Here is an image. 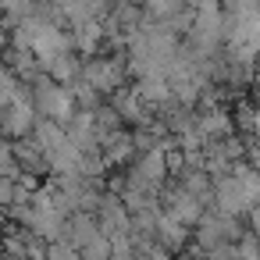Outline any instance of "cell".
Here are the masks:
<instances>
[{"label": "cell", "mask_w": 260, "mask_h": 260, "mask_svg": "<svg viewBox=\"0 0 260 260\" xmlns=\"http://www.w3.org/2000/svg\"><path fill=\"white\" fill-rule=\"evenodd\" d=\"M253 224H256V232H260V214H256V217H253Z\"/></svg>", "instance_id": "obj_1"}]
</instances>
